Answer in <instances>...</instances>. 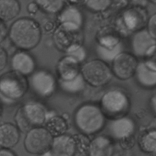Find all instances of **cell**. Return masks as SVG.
<instances>
[{"label": "cell", "instance_id": "6da1fadb", "mask_svg": "<svg viewBox=\"0 0 156 156\" xmlns=\"http://www.w3.org/2000/svg\"><path fill=\"white\" fill-rule=\"evenodd\" d=\"M8 37L18 50L30 51L36 48L41 42V26L34 18L28 17L18 18L11 24Z\"/></svg>", "mask_w": 156, "mask_h": 156}, {"label": "cell", "instance_id": "7a4b0ae2", "mask_svg": "<svg viewBox=\"0 0 156 156\" xmlns=\"http://www.w3.org/2000/svg\"><path fill=\"white\" fill-rule=\"evenodd\" d=\"M107 120L98 105L85 102L76 108L73 123L79 133L88 136L98 135L105 127Z\"/></svg>", "mask_w": 156, "mask_h": 156}, {"label": "cell", "instance_id": "3957f363", "mask_svg": "<svg viewBox=\"0 0 156 156\" xmlns=\"http://www.w3.org/2000/svg\"><path fill=\"white\" fill-rule=\"evenodd\" d=\"M50 112L42 102L29 100L17 110L15 115V125L20 132L26 133L34 127L44 126Z\"/></svg>", "mask_w": 156, "mask_h": 156}, {"label": "cell", "instance_id": "277c9868", "mask_svg": "<svg viewBox=\"0 0 156 156\" xmlns=\"http://www.w3.org/2000/svg\"><path fill=\"white\" fill-rule=\"evenodd\" d=\"M98 105L105 117L113 120L128 115L132 103L130 96L126 90L114 87L102 94Z\"/></svg>", "mask_w": 156, "mask_h": 156}, {"label": "cell", "instance_id": "5b68a950", "mask_svg": "<svg viewBox=\"0 0 156 156\" xmlns=\"http://www.w3.org/2000/svg\"><path fill=\"white\" fill-rule=\"evenodd\" d=\"M28 91L27 78L10 70L0 76V102L5 105L18 103Z\"/></svg>", "mask_w": 156, "mask_h": 156}, {"label": "cell", "instance_id": "8992f818", "mask_svg": "<svg viewBox=\"0 0 156 156\" xmlns=\"http://www.w3.org/2000/svg\"><path fill=\"white\" fill-rule=\"evenodd\" d=\"M108 136L119 143L125 150L130 149L135 144V136L137 132V123L133 118L126 115L107 122Z\"/></svg>", "mask_w": 156, "mask_h": 156}, {"label": "cell", "instance_id": "52a82bcc", "mask_svg": "<svg viewBox=\"0 0 156 156\" xmlns=\"http://www.w3.org/2000/svg\"><path fill=\"white\" fill-rule=\"evenodd\" d=\"M81 75L85 83L94 88L106 86L114 77L109 64L101 59L83 62L81 66Z\"/></svg>", "mask_w": 156, "mask_h": 156}, {"label": "cell", "instance_id": "ba28073f", "mask_svg": "<svg viewBox=\"0 0 156 156\" xmlns=\"http://www.w3.org/2000/svg\"><path fill=\"white\" fill-rule=\"evenodd\" d=\"M28 90L41 99L50 98L58 89L57 78L45 69H36L27 77Z\"/></svg>", "mask_w": 156, "mask_h": 156}, {"label": "cell", "instance_id": "9c48e42d", "mask_svg": "<svg viewBox=\"0 0 156 156\" xmlns=\"http://www.w3.org/2000/svg\"><path fill=\"white\" fill-rule=\"evenodd\" d=\"M148 19V12L144 7L133 5L125 9L119 15L117 24L120 30L117 31L119 33V31L121 30L120 32L123 31L133 34L135 32L145 28Z\"/></svg>", "mask_w": 156, "mask_h": 156}, {"label": "cell", "instance_id": "30bf717a", "mask_svg": "<svg viewBox=\"0 0 156 156\" xmlns=\"http://www.w3.org/2000/svg\"><path fill=\"white\" fill-rule=\"evenodd\" d=\"M52 34L55 47L66 54L75 47L83 45V29L70 28L57 24Z\"/></svg>", "mask_w": 156, "mask_h": 156}, {"label": "cell", "instance_id": "8fae6325", "mask_svg": "<svg viewBox=\"0 0 156 156\" xmlns=\"http://www.w3.org/2000/svg\"><path fill=\"white\" fill-rule=\"evenodd\" d=\"M53 138L44 126L34 127L26 133L24 149L32 155H41L50 150Z\"/></svg>", "mask_w": 156, "mask_h": 156}, {"label": "cell", "instance_id": "7c38bea8", "mask_svg": "<svg viewBox=\"0 0 156 156\" xmlns=\"http://www.w3.org/2000/svg\"><path fill=\"white\" fill-rule=\"evenodd\" d=\"M131 53L137 59H146L154 58L156 48V38L151 36L146 27L131 35Z\"/></svg>", "mask_w": 156, "mask_h": 156}, {"label": "cell", "instance_id": "4fadbf2b", "mask_svg": "<svg viewBox=\"0 0 156 156\" xmlns=\"http://www.w3.org/2000/svg\"><path fill=\"white\" fill-rule=\"evenodd\" d=\"M139 59L129 52L119 53L111 61V71L113 76L122 81L133 78L135 74Z\"/></svg>", "mask_w": 156, "mask_h": 156}, {"label": "cell", "instance_id": "5bb4252c", "mask_svg": "<svg viewBox=\"0 0 156 156\" xmlns=\"http://www.w3.org/2000/svg\"><path fill=\"white\" fill-rule=\"evenodd\" d=\"M133 77L145 89H153L156 85V62L154 58L139 60Z\"/></svg>", "mask_w": 156, "mask_h": 156}, {"label": "cell", "instance_id": "9a60e30c", "mask_svg": "<svg viewBox=\"0 0 156 156\" xmlns=\"http://www.w3.org/2000/svg\"><path fill=\"white\" fill-rule=\"evenodd\" d=\"M9 61L12 71L16 72L27 78L37 69L36 59L27 50H17Z\"/></svg>", "mask_w": 156, "mask_h": 156}, {"label": "cell", "instance_id": "2e32d148", "mask_svg": "<svg viewBox=\"0 0 156 156\" xmlns=\"http://www.w3.org/2000/svg\"><path fill=\"white\" fill-rule=\"evenodd\" d=\"M57 24L75 29H83L84 15L78 6L65 5L57 14Z\"/></svg>", "mask_w": 156, "mask_h": 156}, {"label": "cell", "instance_id": "e0dca14e", "mask_svg": "<svg viewBox=\"0 0 156 156\" xmlns=\"http://www.w3.org/2000/svg\"><path fill=\"white\" fill-rule=\"evenodd\" d=\"M115 143L108 135H96L90 140L88 156H114Z\"/></svg>", "mask_w": 156, "mask_h": 156}, {"label": "cell", "instance_id": "ac0fdd59", "mask_svg": "<svg viewBox=\"0 0 156 156\" xmlns=\"http://www.w3.org/2000/svg\"><path fill=\"white\" fill-rule=\"evenodd\" d=\"M50 151L53 156H76L77 144L75 137L66 133L53 137Z\"/></svg>", "mask_w": 156, "mask_h": 156}, {"label": "cell", "instance_id": "d6986e66", "mask_svg": "<svg viewBox=\"0 0 156 156\" xmlns=\"http://www.w3.org/2000/svg\"><path fill=\"white\" fill-rule=\"evenodd\" d=\"M81 66L75 58L66 54L58 60L56 73L59 80L68 81L73 79L81 74Z\"/></svg>", "mask_w": 156, "mask_h": 156}, {"label": "cell", "instance_id": "ffe728a7", "mask_svg": "<svg viewBox=\"0 0 156 156\" xmlns=\"http://www.w3.org/2000/svg\"><path fill=\"white\" fill-rule=\"evenodd\" d=\"M21 132L15 124L3 123L0 124V149H12L19 142Z\"/></svg>", "mask_w": 156, "mask_h": 156}, {"label": "cell", "instance_id": "44dd1931", "mask_svg": "<svg viewBox=\"0 0 156 156\" xmlns=\"http://www.w3.org/2000/svg\"><path fill=\"white\" fill-rule=\"evenodd\" d=\"M44 126L52 136L56 137L66 133L69 123L64 116L53 114L51 111Z\"/></svg>", "mask_w": 156, "mask_h": 156}, {"label": "cell", "instance_id": "7402d4cb", "mask_svg": "<svg viewBox=\"0 0 156 156\" xmlns=\"http://www.w3.org/2000/svg\"><path fill=\"white\" fill-rule=\"evenodd\" d=\"M137 143L143 152L148 155H155L156 152L155 128H150L140 133L137 139Z\"/></svg>", "mask_w": 156, "mask_h": 156}, {"label": "cell", "instance_id": "603a6c76", "mask_svg": "<svg viewBox=\"0 0 156 156\" xmlns=\"http://www.w3.org/2000/svg\"><path fill=\"white\" fill-rule=\"evenodd\" d=\"M18 0H0V20L8 22L16 18L21 12Z\"/></svg>", "mask_w": 156, "mask_h": 156}, {"label": "cell", "instance_id": "cb8c5ba5", "mask_svg": "<svg viewBox=\"0 0 156 156\" xmlns=\"http://www.w3.org/2000/svg\"><path fill=\"white\" fill-rule=\"evenodd\" d=\"M58 80V88H60L63 92L69 94H77L84 91L86 86L85 80L82 75L79 74L77 77L68 81Z\"/></svg>", "mask_w": 156, "mask_h": 156}, {"label": "cell", "instance_id": "d4e9b609", "mask_svg": "<svg viewBox=\"0 0 156 156\" xmlns=\"http://www.w3.org/2000/svg\"><path fill=\"white\" fill-rule=\"evenodd\" d=\"M40 10L47 15H57L65 7V0H34Z\"/></svg>", "mask_w": 156, "mask_h": 156}, {"label": "cell", "instance_id": "484cf974", "mask_svg": "<svg viewBox=\"0 0 156 156\" xmlns=\"http://www.w3.org/2000/svg\"><path fill=\"white\" fill-rule=\"evenodd\" d=\"M113 0H84L83 5L94 13L105 12L111 6Z\"/></svg>", "mask_w": 156, "mask_h": 156}, {"label": "cell", "instance_id": "4316f807", "mask_svg": "<svg viewBox=\"0 0 156 156\" xmlns=\"http://www.w3.org/2000/svg\"><path fill=\"white\" fill-rule=\"evenodd\" d=\"M66 54L73 56L81 64L85 62L86 61L87 57H88V51H87V49L85 48L84 45H80L75 47L69 52H68Z\"/></svg>", "mask_w": 156, "mask_h": 156}, {"label": "cell", "instance_id": "83f0119b", "mask_svg": "<svg viewBox=\"0 0 156 156\" xmlns=\"http://www.w3.org/2000/svg\"><path fill=\"white\" fill-rule=\"evenodd\" d=\"M146 29L149 34L154 38H156V15L153 14L148 19L146 25Z\"/></svg>", "mask_w": 156, "mask_h": 156}, {"label": "cell", "instance_id": "f1b7e54d", "mask_svg": "<svg viewBox=\"0 0 156 156\" xmlns=\"http://www.w3.org/2000/svg\"><path fill=\"white\" fill-rule=\"evenodd\" d=\"M9 63V55L5 49L0 46V73L5 69Z\"/></svg>", "mask_w": 156, "mask_h": 156}, {"label": "cell", "instance_id": "f546056e", "mask_svg": "<svg viewBox=\"0 0 156 156\" xmlns=\"http://www.w3.org/2000/svg\"><path fill=\"white\" fill-rule=\"evenodd\" d=\"M8 34H9V28L5 22L0 20V44L4 42L8 37Z\"/></svg>", "mask_w": 156, "mask_h": 156}, {"label": "cell", "instance_id": "4dcf8cb0", "mask_svg": "<svg viewBox=\"0 0 156 156\" xmlns=\"http://www.w3.org/2000/svg\"><path fill=\"white\" fill-rule=\"evenodd\" d=\"M56 26H55L53 22H52V21H47L41 27V30H44V31L47 32V33H53V30L56 28Z\"/></svg>", "mask_w": 156, "mask_h": 156}, {"label": "cell", "instance_id": "1f68e13d", "mask_svg": "<svg viewBox=\"0 0 156 156\" xmlns=\"http://www.w3.org/2000/svg\"><path fill=\"white\" fill-rule=\"evenodd\" d=\"M27 10L30 15H34L37 13V12L40 10V9L37 5L34 2H30L28 5H27Z\"/></svg>", "mask_w": 156, "mask_h": 156}, {"label": "cell", "instance_id": "d6a6232c", "mask_svg": "<svg viewBox=\"0 0 156 156\" xmlns=\"http://www.w3.org/2000/svg\"><path fill=\"white\" fill-rule=\"evenodd\" d=\"M0 156H18L14 151L9 149H0Z\"/></svg>", "mask_w": 156, "mask_h": 156}, {"label": "cell", "instance_id": "836d02e7", "mask_svg": "<svg viewBox=\"0 0 156 156\" xmlns=\"http://www.w3.org/2000/svg\"><path fill=\"white\" fill-rule=\"evenodd\" d=\"M84 0H65V2L67 3L69 5L79 6L83 4Z\"/></svg>", "mask_w": 156, "mask_h": 156}, {"label": "cell", "instance_id": "e575fe53", "mask_svg": "<svg viewBox=\"0 0 156 156\" xmlns=\"http://www.w3.org/2000/svg\"><path fill=\"white\" fill-rule=\"evenodd\" d=\"M156 99H155V94H153L152 97V98L150 99V108L152 109V111H153L154 114H155L156 111Z\"/></svg>", "mask_w": 156, "mask_h": 156}, {"label": "cell", "instance_id": "d590c367", "mask_svg": "<svg viewBox=\"0 0 156 156\" xmlns=\"http://www.w3.org/2000/svg\"><path fill=\"white\" fill-rule=\"evenodd\" d=\"M40 156H53V154L51 153V152H50V150L47 151V152H44V153H43L42 155H41Z\"/></svg>", "mask_w": 156, "mask_h": 156}, {"label": "cell", "instance_id": "8d00e7d4", "mask_svg": "<svg viewBox=\"0 0 156 156\" xmlns=\"http://www.w3.org/2000/svg\"><path fill=\"white\" fill-rule=\"evenodd\" d=\"M2 111H3V108H2V105L0 102V117H2Z\"/></svg>", "mask_w": 156, "mask_h": 156}, {"label": "cell", "instance_id": "74e56055", "mask_svg": "<svg viewBox=\"0 0 156 156\" xmlns=\"http://www.w3.org/2000/svg\"><path fill=\"white\" fill-rule=\"evenodd\" d=\"M146 1H149V2H152V3H154V4H155L156 0H146Z\"/></svg>", "mask_w": 156, "mask_h": 156}]
</instances>
